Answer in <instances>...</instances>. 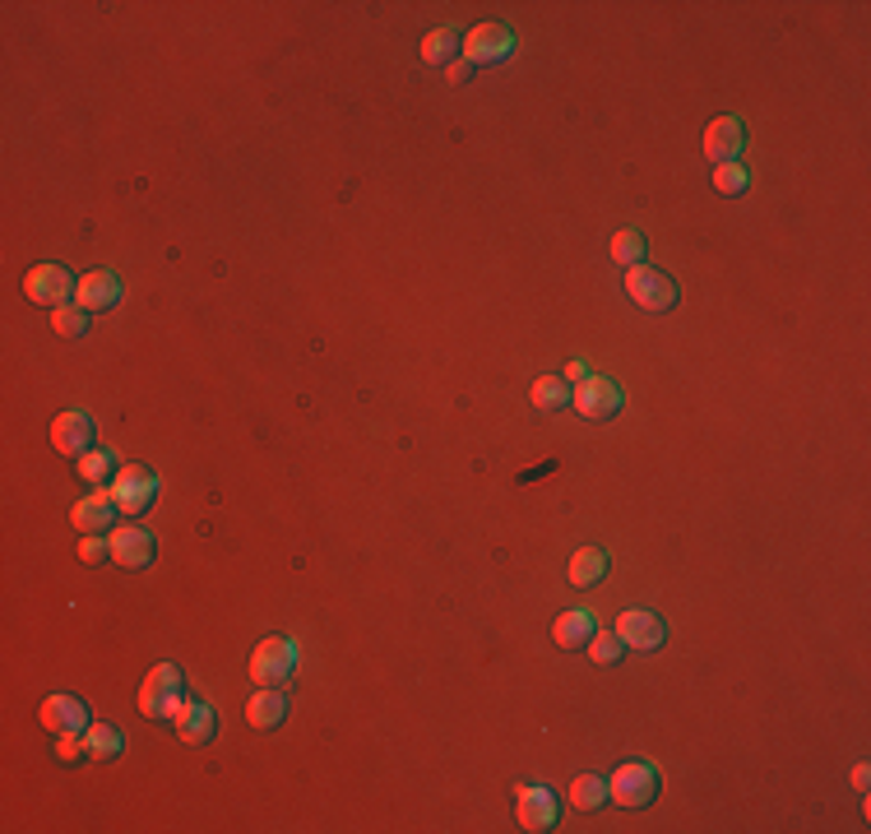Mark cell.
<instances>
[{
	"label": "cell",
	"instance_id": "cell-7",
	"mask_svg": "<svg viewBox=\"0 0 871 834\" xmlns=\"http://www.w3.org/2000/svg\"><path fill=\"white\" fill-rule=\"evenodd\" d=\"M621 399H626V394H621V385L608 381V375H589V381H579L570 390V404L579 408V417H589V422H608V417H617Z\"/></svg>",
	"mask_w": 871,
	"mask_h": 834
},
{
	"label": "cell",
	"instance_id": "cell-6",
	"mask_svg": "<svg viewBox=\"0 0 871 834\" xmlns=\"http://www.w3.org/2000/svg\"><path fill=\"white\" fill-rule=\"evenodd\" d=\"M112 496H116L121 515L139 519L144 510H154V500H158V473L144 464H121V473L112 477Z\"/></svg>",
	"mask_w": 871,
	"mask_h": 834
},
{
	"label": "cell",
	"instance_id": "cell-34",
	"mask_svg": "<svg viewBox=\"0 0 871 834\" xmlns=\"http://www.w3.org/2000/svg\"><path fill=\"white\" fill-rule=\"evenodd\" d=\"M867 779H871V769H867V765H858V769H853V788H867Z\"/></svg>",
	"mask_w": 871,
	"mask_h": 834
},
{
	"label": "cell",
	"instance_id": "cell-28",
	"mask_svg": "<svg viewBox=\"0 0 871 834\" xmlns=\"http://www.w3.org/2000/svg\"><path fill=\"white\" fill-rule=\"evenodd\" d=\"M746 185H751V172H746L742 162H719L714 167V191L719 195H742Z\"/></svg>",
	"mask_w": 871,
	"mask_h": 834
},
{
	"label": "cell",
	"instance_id": "cell-30",
	"mask_svg": "<svg viewBox=\"0 0 871 834\" xmlns=\"http://www.w3.org/2000/svg\"><path fill=\"white\" fill-rule=\"evenodd\" d=\"M79 561H84V566H102V561H112V538L108 533H84V542H79Z\"/></svg>",
	"mask_w": 871,
	"mask_h": 834
},
{
	"label": "cell",
	"instance_id": "cell-20",
	"mask_svg": "<svg viewBox=\"0 0 871 834\" xmlns=\"http://www.w3.org/2000/svg\"><path fill=\"white\" fill-rule=\"evenodd\" d=\"M460 47H464V33L454 24H441L422 37V60L427 66H450V60H460Z\"/></svg>",
	"mask_w": 871,
	"mask_h": 834
},
{
	"label": "cell",
	"instance_id": "cell-31",
	"mask_svg": "<svg viewBox=\"0 0 871 834\" xmlns=\"http://www.w3.org/2000/svg\"><path fill=\"white\" fill-rule=\"evenodd\" d=\"M84 756H89V746H84V733H60V737H56V760L75 765V760H84Z\"/></svg>",
	"mask_w": 871,
	"mask_h": 834
},
{
	"label": "cell",
	"instance_id": "cell-9",
	"mask_svg": "<svg viewBox=\"0 0 871 834\" xmlns=\"http://www.w3.org/2000/svg\"><path fill=\"white\" fill-rule=\"evenodd\" d=\"M510 52H514L510 24H478L473 33H464V47H460L468 66H496V60H510Z\"/></svg>",
	"mask_w": 871,
	"mask_h": 834
},
{
	"label": "cell",
	"instance_id": "cell-21",
	"mask_svg": "<svg viewBox=\"0 0 871 834\" xmlns=\"http://www.w3.org/2000/svg\"><path fill=\"white\" fill-rule=\"evenodd\" d=\"M566 575H570L575 589H589V584H598V579L608 575V552H603V548H579V552L570 556Z\"/></svg>",
	"mask_w": 871,
	"mask_h": 834
},
{
	"label": "cell",
	"instance_id": "cell-17",
	"mask_svg": "<svg viewBox=\"0 0 871 834\" xmlns=\"http://www.w3.org/2000/svg\"><path fill=\"white\" fill-rule=\"evenodd\" d=\"M177 737L181 742H191V746H204V742H214L218 737V709L214 705H204V700H185V709L177 714Z\"/></svg>",
	"mask_w": 871,
	"mask_h": 834
},
{
	"label": "cell",
	"instance_id": "cell-14",
	"mask_svg": "<svg viewBox=\"0 0 871 834\" xmlns=\"http://www.w3.org/2000/svg\"><path fill=\"white\" fill-rule=\"evenodd\" d=\"M742 144H746L742 116H714L710 131H704V158H710L714 167L719 162H737L742 158Z\"/></svg>",
	"mask_w": 871,
	"mask_h": 834
},
{
	"label": "cell",
	"instance_id": "cell-1",
	"mask_svg": "<svg viewBox=\"0 0 871 834\" xmlns=\"http://www.w3.org/2000/svg\"><path fill=\"white\" fill-rule=\"evenodd\" d=\"M185 709V673L177 663H158L139 686V714L154 723H177Z\"/></svg>",
	"mask_w": 871,
	"mask_h": 834
},
{
	"label": "cell",
	"instance_id": "cell-4",
	"mask_svg": "<svg viewBox=\"0 0 871 834\" xmlns=\"http://www.w3.org/2000/svg\"><path fill=\"white\" fill-rule=\"evenodd\" d=\"M658 788H663L658 769H654V765H645V760H631V765H621L617 775L608 779V802L640 811V807H649V802L658 798Z\"/></svg>",
	"mask_w": 871,
	"mask_h": 834
},
{
	"label": "cell",
	"instance_id": "cell-24",
	"mask_svg": "<svg viewBox=\"0 0 871 834\" xmlns=\"http://www.w3.org/2000/svg\"><path fill=\"white\" fill-rule=\"evenodd\" d=\"M570 807H579V811H598L608 802V779H598V775H579L575 784H570Z\"/></svg>",
	"mask_w": 871,
	"mask_h": 834
},
{
	"label": "cell",
	"instance_id": "cell-22",
	"mask_svg": "<svg viewBox=\"0 0 871 834\" xmlns=\"http://www.w3.org/2000/svg\"><path fill=\"white\" fill-rule=\"evenodd\" d=\"M75 469H79V477H84L89 487H112V477L121 473V459H116V450H89Z\"/></svg>",
	"mask_w": 871,
	"mask_h": 834
},
{
	"label": "cell",
	"instance_id": "cell-27",
	"mask_svg": "<svg viewBox=\"0 0 871 834\" xmlns=\"http://www.w3.org/2000/svg\"><path fill=\"white\" fill-rule=\"evenodd\" d=\"M52 329L60 334V339H84V334H89V311L84 306H56L52 311Z\"/></svg>",
	"mask_w": 871,
	"mask_h": 834
},
{
	"label": "cell",
	"instance_id": "cell-32",
	"mask_svg": "<svg viewBox=\"0 0 871 834\" xmlns=\"http://www.w3.org/2000/svg\"><path fill=\"white\" fill-rule=\"evenodd\" d=\"M589 375H593V371H589V362H585V358H570L562 381H566V385H579V381H589Z\"/></svg>",
	"mask_w": 871,
	"mask_h": 834
},
{
	"label": "cell",
	"instance_id": "cell-29",
	"mask_svg": "<svg viewBox=\"0 0 871 834\" xmlns=\"http://www.w3.org/2000/svg\"><path fill=\"white\" fill-rule=\"evenodd\" d=\"M585 650H589V658H593L598 667H608V663H617V658H621V650H626V644H621V635H617V631H593Z\"/></svg>",
	"mask_w": 871,
	"mask_h": 834
},
{
	"label": "cell",
	"instance_id": "cell-19",
	"mask_svg": "<svg viewBox=\"0 0 871 834\" xmlns=\"http://www.w3.org/2000/svg\"><path fill=\"white\" fill-rule=\"evenodd\" d=\"M598 631V621H593V612H585V608H575V612H562L556 617V626H552V640L562 644V650H585L589 644V635Z\"/></svg>",
	"mask_w": 871,
	"mask_h": 834
},
{
	"label": "cell",
	"instance_id": "cell-13",
	"mask_svg": "<svg viewBox=\"0 0 871 834\" xmlns=\"http://www.w3.org/2000/svg\"><path fill=\"white\" fill-rule=\"evenodd\" d=\"M93 436H98V427H93V417L89 413H79V408H70V413H60L56 422H52V446H56V454H70V459H84L89 450H93Z\"/></svg>",
	"mask_w": 871,
	"mask_h": 834
},
{
	"label": "cell",
	"instance_id": "cell-3",
	"mask_svg": "<svg viewBox=\"0 0 871 834\" xmlns=\"http://www.w3.org/2000/svg\"><path fill=\"white\" fill-rule=\"evenodd\" d=\"M626 292H631V302L635 306H645V311H672L677 306V279L668 274V269H654V264H631L626 269Z\"/></svg>",
	"mask_w": 871,
	"mask_h": 834
},
{
	"label": "cell",
	"instance_id": "cell-12",
	"mask_svg": "<svg viewBox=\"0 0 871 834\" xmlns=\"http://www.w3.org/2000/svg\"><path fill=\"white\" fill-rule=\"evenodd\" d=\"M514 816H520L524 830H552L556 816H562V802H556V792L543 788V784H524L520 792H514Z\"/></svg>",
	"mask_w": 871,
	"mask_h": 834
},
{
	"label": "cell",
	"instance_id": "cell-10",
	"mask_svg": "<svg viewBox=\"0 0 871 834\" xmlns=\"http://www.w3.org/2000/svg\"><path fill=\"white\" fill-rule=\"evenodd\" d=\"M108 538H112V566H121V571H144V566H154L158 542H154L149 529H139V525H116Z\"/></svg>",
	"mask_w": 871,
	"mask_h": 834
},
{
	"label": "cell",
	"instance_id": "cell-15",
	"mask_svg": "<svg viewBox=\"0 0 871 834\" xmlns=\"http://www.w3.org/2000/svg\"><path fill=\"white\" fill-rule=\"evenodd\" d=\"M116 515H121V506H116L112 487H98L93 496H84V500H79V506L70 510V519H75L79 533H112V529H116Z\"/></svg>",
	"mask_w": 871,
	"mask_h": 834
},
{
	"label": "cell",
	"instance_id": "cell-25",
	"mask_svg": "<svg viewBox=\"0 0 871 834\" xmlns=\"http://www.w3.org/2000/svg\"><path fill=\"white\" fill-rule=\"evenodd\" d=\"M529 399H533V408H566L570 404V385L562 381V375H538Z\"/></svg>",
	"mask_w": 871,
	"mask_h": 834
},
{
	"label": "cell",
	"instance_id": "cell-11",
	"mask_svg": "<svg viewBox=\"0 0 871 834\" xmlns=\"http://www.w3.org/2000/svg\"><path fill=\"white\" fill-rule=\"evenodd\" d=\"M37 719H43V728H52L56 737H60V733H89L93 709H89L84 700H79V696L56 691V696H47V700H43V709H37Z\"/></svg>",
	"mask_w": 871,
	"mask_h": 834
},
{
	"label": "cell",
	"instance_id": "cell-33",
	"mask_svg": "<svg viewBox=\"0 0 871 834\" xmlns=\"http://www.w3.org/2000/svg\"><path fill=\"white\" fill-rule=\"evenodd\" d=\"M445 70H450V83H464V79H468V70H473V66H468V60H464V56H460V60H450V66H445Z\"/></svg>",
	"mask_w": 871,
	"mask_h": 834
},
{
	"label": "cell",
	"instance_id": "cell-2",
	"mask_svg": "<svg viewBox=\"0 0 871 834\" xmlns=\"http://www.w3.org/2000/svg\"><path fill=\"white\" fill-rule=\"evenodd\" d=\"M251 677L260 681V686H293V677H297V640H287V635H264L260 644H256V654H251Z\"/></svg>",
	"mask_w": 871,
	"mask_h": 834
},
{
	"label": "cell",
	"instance_id": "cell-16",
	"mask_svg": "<svg viewBox=\"0 0 871 834\" xmlns=\"http://www.w3.org/2000/svg\"><path fill=\"white\" fill-rule=\"evenodd\" d=\"M116 302H121V279L112 274V269H89V274L79 279V288H75V306H84L89 316L112 311Z\"/></svg>",
	"mask_w": 871,
	"mask_h": 834
},
{
	"label": "cell",
	"instance_id": "cell-8",
	"mask_svg": "<svg viewBox=\"0 0 871 834\" xmlns=\"http://www.w3.org/2000/svg\"><path fill=\"white\" fill-rule=\"evenodd\" d=\"M617 635L626 650H640V654H654L668 644V621L658 612H645V608H626L617 617Z\"/></svg>",
	"mask_w": 871,
	"mask_h": 834
},
{
	"label": "cell",
	"instance_id": "cell-23",
	"mask_svg": "<svg viewBox=\"0 0 871 834\" xmlns=\"http://www.w3.org/2000/svg\"><path fill=\"white\" fill-rule=\"evenodd\" d=\"M84 746L93 760H116L121 751H126V737H121V728H112V723H89Z\"/></svg>",
	"mask_w": 871,
	"mask_h": 834
},
{
	"label": "cell",
	"instance_id": "cell-26",
	"mask_svg": "<svg viewBox=\"0 0 871 834\" xmlns=\"http://www.w3.org/2000/svg\"><path fill=\"white\" fill-rule=\"evenodd\" d=\"M645 250H649V241H645V233H635V227H626V233L612 237V260H617L621 269L645 264Z\"/></svg>",
	"mask_w": 871,
	"mask_h": 834
},
{
	"label": "cell",
	"instance_id": "cell-5",
	"mask_svg": "<svg viewBox=\"0 0 871 834\" xmlns=\"http://www.w3.org/2000/svg\"><path fill=\"white\" fill-rule=\"evenodd\" d=\"M75 288H79V279L70 274L66 264H33L29 274H24V297L33 302V306H47V311H56V306H70L75 302Z\"/></svg>",
	"mask_w": 871,
	"mask_h": 834
},
{
	"label": "cell",
	"instance_id": "cell-18",
	"mask_svg": "<svg viewBox=\"0 0 871 834\" xmlns=\"http://www.w3.org/2000/svg\"><path fill=\"white\" fill-rule=\"evenodd\" d=\"M246 719H251V728H279L287 719V691H279V686H260V696H251V705H246Z\"/></svg>",
	"mask_w": 871,
	"mask_h": 834
}]
</instances>
